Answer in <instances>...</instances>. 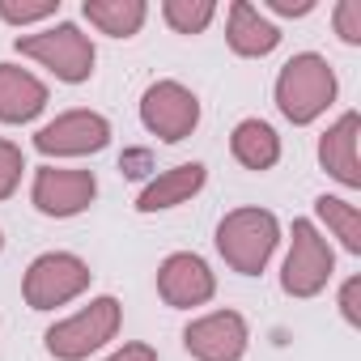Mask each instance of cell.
<instances>
[{
    "label": "cell",
    "mask_w": 361,
    "mask_h": 361,
    "mask_svg": "<svg viewBox=\"0 0 361 361\" xmlns=\"http://www.w3.org/2000/svg\"><path fill=\"white\" fill-rule=\"evenodd\" d=\"M340 94V81H336V68L319 56V51H298L281 64L276 73V85H272V98H276V111L293 123V128H306L314 123Z\"/></svg>",
    "instance_id": "cell-1"
},
{
    "label": "cell",
    "mask_w": 361,
    "mask_h": 361,
    "mask_svg": "<svg viewBox=\"0 0 361 361\" xmlns=\"http://www.w3.org/2000/svg\"><path fill=\"white\" fill-rule=\"evenodd\" d=\"M13 51L35 60V64H43L64 85H85L94 77V64H98L94 39L77 22H56V26H43L39 35H18Z\"/></svg>",
    "instance_id": "cell-2"
},
{
    "label": "cell",
    "mask_w": 361,
    "mask_h": 361,
    "mask_svg": "<svg viewBox=\"0 0 361 361\" xmlns=\"http://www.w3.org/2000/svg\"><path fill=\"white\" fill-rule=\"evenodd\" d=\"M281 247V221L268 209H234L217 221V251L238 276H259Z\"/></svg>",
    "instance_id": "cell-3"
},
{
    "label": "cell",
    "mask_w": 361,
    "mask_h": 361,
    "mask_svg": "<svg viewBox=\"0 0 361 361\" xmlns=\"http://www.w3.org/2000/svg\"><path fill=\"white\" fill-rule=\"evenodd\" d=\"M119 323H123V306L119 298L102 293V298H90V306H81L77 314L51 323L43 331V344L56 361H85L90 353L106 348L115 336H119Z\"/></svg>",
    "instance_id": "cell-4"
},
{
    "label": "cell",
    "mask_w": 361,
    "mask_h": 361,
    "mask_svg": "<svg viewBox=\"0 0 361 361\" xmlns=\"http://www.w3.org/2000/svg\"><path fill=\"white\" fill-rule=\"evenodd\" d=\"M331 272H336L331 243L319 234L314 221L298 217L289 226V251H285V264H281V289L289 298H302L306 302V298H319L327 289Z\"/></svg>",
    "instance_id": "cell-5"
},
{
    "label": "cell",
    "mask_w": 361,
    "mask_h": 361,
    "mask_svg": "<svg viewBox=\"0 0 361 361\" xmlns=\"http://www.w3.org/2000/svg\"><path fill=\"white\" fill-rule=\"evenodd\" d=\"M94 272L81 255L73 251H43L39 259H30L26 276H22V298L30 310H56L77 302L90 289Z\"/></svg>",
    "instance_id": "cell-6"
},
{
    "label": "cell",
    "mask_w": 361,
    "mask_h": 361,
    "mask_svg": "<svg viewBox=\"0 0 361 361\" xmlns=\"http://www.w3.org/2000/svg\"><path fill=\"white\" fill-rule=\"evenodd\" d=\"M140 123H145L149 136H157L166 145H178L200 128V98L183 81H170V77L153 81L140 94Z\"/></svg>",
    "instance_id": "cell-7"
},
{
    "label": "cell",
    "mask_w": 361,
    "mask_h": 361,
    "mask_svg": "<svg viewBox=\"0 0 361 361\" xmlns=\"http://www.w3.org/2000/svg\"><path fill=\"white\" fill-rule=\"evenodd\" d=\"M98 200V178L94 170H73V166H39L35 183H30V204L43 217L68 221L81 217Z\"/></svg>",
    "instance_id": "cell-8"
},
{
    "label": "cell",
    "mask_w": 361,
    "mask_h": 361,
    "mask_svg": "<svg viewBox=\"0 0 361 361\" xmlns=\"http://www.w3.org/2000/svg\"><path fill=\"white\" fill-rule=\"evenodd\" d=\"M106 145H111V119L85 106L64 111L35 132V149L43 157H90V153H102Z\"/></svg>",
    "instance_id": "cell-9"
},
{
    "label": "cell",
    "mask_w": 361,
    "mask_h": 361,
    "mask_svg": "<svg viewBox=\"0 0 361 361\" xmlns=\"http://www.w3.org/2000/svg\"><path fill=\"white\" fill-rule=\"evenodd\" d=\"M251 327L238 310H209L183 327V348L196 361H243Z\"/></svg>",
    "instance_id": "cell-10"
},
{
    "label": "cell",
    "mask_w": 361,
    "mask_h": 361,
    "mask_svg": "<svg viewBox=\"0 0 361 361\" xmlns=\"http://www.w3.org/2000/svg\"><path fill=\"white\" fill-rule=\"evenodd\" d=\"M157 293L166 306L174 310H192V306H204L213 302L217 293V272L209 268L204 255L196 251H174L157 264Z\"/></svg>",
    "instance_id": "cell-11"
},
{
    "label": "cell",
    "mask_w": 361,
    "mask_h": 361,
    "mask_svg": "<svg viewBox=\"0 0 361 361\" xmlns=\"http://www.w3.org/2000/svg\"><path fill=\"white\" fill-rule=\"evenodd\" d=\"M209 183V170L204 161H178L170 170H161L157 178H149V183L140 188L136 196V213H166V209H178V204H188L204 192Z\"/></svg>",
    "instance_id": "cell-12"
},
{
    "label": "cell",
    "mask_w": 361,
    "mask_h": 361,
    "mask_svg": "<svg viewBox=\"0 0 361 361\" xmlns=\"http://www.w3.org/2000/svg\"><path fill=\"white\" fill-rule=\"evenodd\" d=\"M357 136H361V115L344 111L323 136H319V166L336 178L340 188L357 192L361 188V157H357Z\"/></svg>",
    "instance_id": "cell-13"
},
{
    "label": "cell",
    "mask_w": 361,
    "mask_h": 361,
    "mask_svg": "<svg viewBox=\"0 0 361 361\" xmlns=\"http://www.w3.org/2000/svg\"><path fill=\"white\" fill-rule=\"evenodd\" d=\"M226 43L243 60H264L281 47V26L264 9H255L251 0H234L226 13Z\"/></svg>",
    "instance_id": "cell-14"
},
{
    "label": "cell",
    "mask_w": 361,
    "mask_h": 361,
    "mask_svg": "<svg viewBox=\"0 0 361 361\" xmlns=\"http://www.w3.org/2000/svg\"><path fill=\"white\" fill-rule=\"evenodd\" d=\"M51 90L22 64H0V123H30L47 111Z\"/></svg>",
    "instance_id": "cell-15"
},
{
    "label": "cell",
    "mask_w": 361,
    "mask_h": 361,
    "mask_svg": "<svg viewBox=\"0 0 361 361\" xmlns=\"http://www.w3.org/2000/svg\"><path fill=\"white\" fill-rule=\"evenodd\" d=\"M230 153H234V161L243 170L264 174V170H272L281 161V136H276V128L268 119H243L230 132Z\"/></svg>",
    "instance_id": "cell-16"
},
{
    "label": "cell",
    "mask_w": 361,
    "mask_h": 361,
    "mask_svg": "<svg viewBox=\"0 0 361 361\" xmlns=\"http://www.w3.org/2000/svg\"><path fill=\"white\" fill-rule=\"evenodd\" d=\"M81 18L106 39H132V35H140V26L149 18V5L145 0H85Z\"/></svg>",
    "instance_id": "cell-17"
},
{
    "label": "cell",
    "mask_w": 361,
    "mask_h": 361,
    "mask_svg": "<svg viewBox=\"0 0 361 361\" xmlns=\"http://www.w3.org/2000/svg\"><path fill=\"white\" fill-rule=\"evenodd\" d=\"M314 217L340 238V247H344L348 255H361V209H357L353 200L323 192V196L314 200Z\"/></svg>",
    "instance_id": "cell-18"
},
{
    "label": "cell",
    "mask_w": 361,
    "mask_h": 361,
    "mask_svg": "<svg viewBox=\"0 0 361 361\" xmlns=\"http://www.w3.org/2000/svg\"><path fill=\"white\" fill-rule=\"evenodd\" d=\"M161 18L174 35H204L209 22L217 18V5L213 0H166Z\"/></svg>",
    "instance_id": "cell-19"
},
{
    "label": "cell",
    "mask_w": 361,
    "mask_h": 361,
    "mask_svg": "<svg viewBox=\"0 0 361 361\" xmlns=\"http://www.w3.org/2000/svg\"><path fill=\"white\" fill-rule=\"evenodd\" d=\"M22 174H26V153L22 145L0 136V200H9L18 188H22Z\"/></svg>",
    "instance_id": "cell-20"
},
{
    "label": "cell",
    "mask_w": 361,
    "mask_h": 361,
    "mask_svg": "<svg viewBox=\"0 0 361 361\" xmlns=\"http://www.w3.org/2000/svg\"><path fill=\"white\" fill-rule=\"evenodd\" d=\"M47 18H60V0H39V5H9V0H0V22H9V26H39Z\"/></svg>",
    "instance_id": "cell-21"
},
{
    "label": "cell",
    "mask_w": 361,
    "mask_h": 361,
    "mask_svg": "<svg viewBox=\"0 0 361 361\" xmlns=\"http://www.w3.org/2000/svg\"><path fill=\"white\" fill-rule=\"evenodd\" d=\"M331 22H336V35L344 47H361V0H340Z\"/></svg>",
    "instance_id": "cell-22"
},
{
    "label": "cell",
    "mask_w": 361,
    "mask_h": 361,
    "mask_svg": "<svg viewBox=\"0 0 361 361\" xmlns=\"http://www.w3.org/2000/svg\"><path fill=\"white\" fill-rule=\"evenodd\" d=\"M340 314L348 327H361V276H348L340 285Z\"/></svg>",
    "instance_id": "cell-23"
},
{
    "label": "cell",
    "mask_w": 361,
    "mask_h": 361,
    "mask_svg": "<svg viewBox=\"0 0 361 361\" xmlns=\"http://www.w3.org/2000/svg\"><path fill=\"white\" fill-rule=\"evenodd\" d=\"M102 361H157V348L153 344H145V340H128V344H119L111 357H102Z\"/></svg>",
    "instance_id": "cell-24"
},
{
    "label": "cell",
    "mask_w": 361,
    "mask_h": 361,
    "mask_svg": "<svg viewBox=\"0 0 361 361\" xmlns=\"http://www.w3.org/2000/svg\"><path fill=\"white\" fill-rule=\"evenodd\" d=\"M314 5L319 0H264V9L281 13V18H306V13H314Z\"/></svg>",
    "instance_id": "cell-25"
},
{
    "label": "cell",
    "mask_w": 361,
    "mask_h": 361,
    "mask_svg": "<svg viewBox=\"0 0 361 361\" xmlns=\"http://www.w3.org/2000/svg\"><path fill=\"white\" fill-rule=\"evenodd\" d=\"M0 251H5V238H0Z\"/></svg>",
    "instance_id": "cell-26"
}]
</instances>
